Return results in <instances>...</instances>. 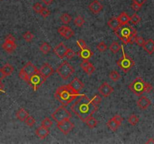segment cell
Masks as SVG:
<instances>
[{
    "label": "cell",
    "mask_w": 154,
    "mask_h": 144,
    "mask_svg": "<svg viewBox=\"0 0 154 144\" xmlns=\"http://www.w3.org/2000/svg\"><path fill=\"white\" fill-rule=\"evenodd\" d=\"M71 109L82 122L85 123L86 119L93 116V114L98 110V106L94 105L92 100L87 96L81 95V97L72 105Z\"/></svg>",
    "instance_id": "6da1fadb"
},
{
    "label": "cell",
    "mask_w": 154,
    "mask_h": 144,
    "mask_svg": "<svg viewBox=\"0 0 154 144\" xmlns=\"http://www.w3.org/2000/svg\"><path fill=\"white\" fill-rule=\"evenodd\" d=\"M81 96V95H80L78 92H76L70 87L69 84L59 87L54 93V97L63 106H68L70 103H72L78 96Z\"/></svg>",
    "instance_id": "7a4b0ae2"
},
{
    "label": "cell",
    "mask_w": 154,
    "mask_h": 144,
    "mask_svg": "<svg viewBox=\"0 0 154 144\" xmlns=\"http://www.w3.org/2000/svg\"><path fill=\"white\" fill-rule=\"evenodd\" d=\"M116 35L123 42V44L135 43V38L137 37V31L134 27L128 24L121 25L118 29L114 32Z\"/></svg>",
    "instance_id": "3957f363"
},
{
    "label": "cell",
    "mask_w": 154,
    "mask_h": 144,
    "mask_svg": "<svg viewBox=\"0 0 154 144\" xmlns=\"http://www.w3.org/2000/svg\"><path fill=\"white\" fill-rule=\"evenodd\" d=\"M129 89L134 95L140 96L144 92H151L153 89V87L151 83L144 81L142 78H136L129 84Z\"/></svg>",
    "instance_id": "277c9868"
},
{
    "label": "cell",
    "mask_w": 154,
    "mask_h": 144,
    "mask_svg": "<svg viewBox=\"0 0 154 144\" xmlns=\"http://www.w3.org/2000/svg\"><path fill=\"white\" fill-rule=\"evenodd\" d=\"M121 49H122L123 56L116 62V64L124 72H128L134 65V62L129 55L125 53L123 45H121Z\"/></svg>",
    "instance_id": "5b68a950"
},
{
    "label": "cell",
    "mask_w": 154,
    "mask_h": 144,
    "mask_svg": "<svg viewBox=\"0 0 154 144\" xmlns=\"http://www.w3.org/2000/svg\"><path fill=\"white\" fill-rule=\"evenodd\" d=\"M38 71L36 66L31 62H28L22 68L21 70L19 72V78L25 82L28 83L29 78L32 76Z\"/></svg>",
    "instance_id": "8992f818"
},
{
    "label": "cell",
    "mask_w": 154,
    "mask_h": 144,
    "mask_svg": "<svg viewBox=\"0 0 154 144\" xmlns=\"http://www.w3.org/2000/svg\"><path fill=\"white\" fill-rule=\"evenodd\" d=\"M56 73L64 80H66L75 73V69L68 62H63L56 69Z\"/></svg>",
    "instance_id": "52a82bcc"
},
{
    "label": "cell",
    "mask_w": 154,
    "mask_h": 144,
    "mask_svg": "<svg viewBox=\"0 0 154 144\" xmlns=\"http://www.w3.org/2000/svg\"><path fill=\"white\" fill-rule=\"evenodd\" d=\"M51 117L56 123H59V122H61V121L65 120V119H70L72 118V114L63 105L61 107H59L51 114Z\"/></svg>",
    "instance_id": "ba28073f"
},
{
    "label": "cell",
    "mask_w": 154,
    "mask_h": 144,
    "mask_svg": "<svg viewBox=\"0 0 154 144\" xmlns=\"http://www.w3.org/2000/svg\"><path fill=\"white\" fill-rule=\"evenodd\" d=\"M46 78L38 71V72H36V74H34L29 78L28 83L29 84V86L32 87L33 91L36 92L41 87V85L46 81Z\"/></svg>",
    "instance_id": "9c48e42d"
},
{
    "label": "cell",
    "mask_w": 154,
    "mask_h": 144,
    "mask_svg": "<svg viewBox=\"0 0 154 144\" xmlns=\"http://www.w3.org/2000/svg\"><path fill=\"white\" fill-rule=\"evenodd\" d=\"M57 128L62 133L64 134L65 135H67L73 130V128H75V125L70 121V119H65L57 123Z\"/></svg>",
    "instance_id": "30bf717a"
},
{
    "label": "cell",
    "mask_w": 154,
    "mask_h": 144,
    "mask_svg": "<svg viewBox=\"0 0 154 144\" xmlns=\"http://www.w3.org/2000/svg\"><path fill=\"white\" fill-rule=\"evenodd\" d=\"M58 33L66 40L70 39L75 35V32H74L73 29H71L70 27L66 26H63L60 28H59L58 29Z\"/></svg>",
    "instance_id": "8fae6325"
},
{
    "label": "cell",
    "mask_w": 154,
    "mask_h": 144,
    "mask_svg": "<svg viewBox=\"0 0 154 144\" xmlns=\"http://www.w3.org/2000/svg\"><path fill=\"white\" fill-rule=\"evenodd\" d=\"M68 50V47L63 44V42H61L56 47H55V48L54 49V52L59 59H63V58L66 57V56Z\"/></svg>",
    "instance_id": "7c38bea8"
},
{
    "label": "cell",
    "mask_w": 154,
    "mask_h": 144,
    "mask_svg": "<svg viewBox=\"0 0 154 144\" xmlns=\"http://www.w3.org/2000/svg\"><path fill=\"white\" fill-rule=\"evenodd\" d=\"M99 92L102 96L107 98L110 96V95L114 92V88L111 87L108 83L105 82V83H102V85L99 87Z\"/></svg>",
    "instance_id": "4fadbf2b"
},
{
    "label": "cell",
    "mask_w": 154,
    "mask_h": 144,
    "mask_svg": "<svg viewBox=\"0 0 154 144\" xmlns=\"http://www.w3.org/2000/svg\"><path fill=\"white\" fill-rule=\"evenodd\" d=\"M39 72L46 79H47L49 77H50L54 74V70L48 63H45V64L41 65V69H39Z\"/></svg>",
    "instance_id": "5bb4252c"
},
{
    "label": "cell",
    "mask_w": 154,
    "mask_h": 144,
    "mask_svg": "<svg viewBox=\"0 0 154 144\" xmlns=\"http://www.w3.org/2000/svg\"><path fill=\"white\" fill-rule=\"evenodd\" d=\"M2 47L4 49V51H6L8 53H11L16 50L17 45L15 44V42H14V41L6 39Z\"/></svg>",
    "instance_id": "9a60e30c"
},
{
    "label": "cell",
    "mask_w": 154,
    "mask_h": 144,
    "mask_svg": "<svg viewBox=\"0 0 154 144\" xmlns=\"http://www.w3.org/2000/svg\"><path fill=\"white\" fill-rule=\"evenodd\" d=\"M77 55L83 60H89L93 56V53L92 52L90 48L85 47V48L81 49L77 52Z\"/></svg>",
    "instance_id": "2e32d148"
},
{
    "label": "cell",
    "mask_w": 154,
    "mask_h": 144,
    "mask_svg": "<svg viewBox=\"0 0 154 144\" xmlns=\"http://www.w3.org/2000/svg\"><path fill=\"white\" fill-rule=\"evenodd\" d=\"M88 8H89L90 11H91L92 13L96 15V14H99V13L102 11V8H103V6H102V4H101L98 0H94L93 2H92L89 5Z\"/></svg>",
    "instance_id": "e0dca14e"
},
{
    "label": "cell",
    "mask_w": 154,
    "mask_h": 144,
    "mask_svg": "<svg viewBox=\"0 0 154 144\" xmlns=\"http://www.w3.org/2000/svg\"><path fill=\"white\" fill-rule=\"evenodd\" d=\"M151 101L150 99L147 98L145 96L141 97L137 101V106L141 109V110H146L148 107L151 106Z\"/></svg>",
    "instance_id": "ac0fdd59"
},
{
    "label": "cell",
    "mask_w": 154,
    "mask_h": 144,
    "mask_svg": "<svg viewBox=\"0 0 154 144\" xmlns=\"http://www.w3.org/2000/svg\"><path fill=\"white\" fill-rule=\"evenodd\" d=\"M70 87H72L76 92H79L84 87V84L81 82V80L78 79L77 78H75L71 83H69Z\"/></svg>",
    "instance_id": "d6986e66"
},
{
    "label": "cell",
    "mask_w": 154,
    "mask_h": 144,
    "mask_svg": "<svg viewBox=\"0 0 154 144\" xmlns=\"http://www.w3.org/2000/svg\"><path fill=\"white\" fill-rule=\"evenodd\" d=\"M108 26L112 30H114V32H115V31H116L120 28L121 24H120V21H119L118 18L114 17L111 18L108 21Z\"/></svg>",
    "instance_id": "ffe728a7"
},
{
    "label": "cell",
    "mask_w": 154,
    "mask_h": 144,
    "mask_svg": "<svg viewBox=\"0 0 154 144\" xmlns=\"http://www.w3.org/2000/svg\"><path fill=\"white\" fill-rule=\"evenodd\" d=\"M143 47L147 53L150 55L153 54L154 52V41L153 39H148L145 42Z\"/></svg>",
    "instance_id": "44dd1931"
},
{
    "label": "cell",
    "mask_w": 154,
    "mask_h": 144,
    "mask_svg": "<svg viewBox=\"0 0 154 144\" xmlns=\"http://www.w3.org/2000/svg\"><path fill=\"white\" fill-rule=\"evenodd\" d=\"M49 133H50V132H49L48 128H45L43 126L39 127L38 129L36 130V134L37 135L40 139H41V140H43V139H45V137H47Z\"/></svg>",
    "instance_id": "7402d4cb"
},
{
    "label": "cell",
    "mask_w": 154,
    "mask_h": 144,
    "mask_svg": "<svg viewBox=\"0 0 154 144\" xmlns=\"http://www.w3.org/2000/svg\"><path fill=\"white\" fill-rule=\"evenodd\" d=\"M28 116H29L28 112L26 111L25 109H23V108H20L16 113V117L21 122L25 121Z\"/></svg>",
    "instance_id": "603a6c76"
},
{
    "label": "cell",
    "mask_w": 154,
    "mask_h": 144,
    "mask_svg": "<svg viewBox=\"0 0 154 144\" xmlns=\"http://www.w3.org/2000/svg\"><path fill=\"white\" fill-rule=\"evenodd\" d=\"M117 18H118L119 21H120L121 25L128 24L129 22H130V20H131V17H129L125 12L121 13V14L117 17Z\"/></svg>",
    "instance_id": "cb8c5ba5"
},
{
    "label": "cell",
    "mask_w": 154,
    "mask_h": 144,
    "mask_svg": "<svg viewBox=\"0 0 154 144\" xmlns=\"http://www.w3.org/2000/svg\"><path fill=\"white\" fill-rule=\"evenodd\" d=\"M107 126H108V128H109L110 130H111L112 132H116V130H117V128L120 127V125L116 123L113 118H111V119L108 120V123H107Z\"/></svg>",
    "instance_id": "d4e9b609"
},
{
    "label": "cell",
    "mask_w": 154,
    "mask_h": 144,
    "mask_svg": "<svg viewBox=\"0 0 154 144\" xmlns=\"http://www.w3.org/2000/svg\"><path fill=\"white\" fill-rule=\"evenodd\" d=\"M2 71H3V73L5 74V75H6V77L11 75L13 73V71H14V70H15L14 67L11 65H10V64H8V63H7V64H6V65H4L2 68Z\"/></svg>",
    "instance_id": "484cf974"
},
{
    "label": "cell",
    "mask_w": 154,
    "mask_h": 144,
    "mask_svg": "<svg viewBox=\"0 0 154 144\" xmlns=\"http://www.w3.org/2000/svg\"><path fill=\"white\" fill-rule=\"evenodd\" d=\"M85 123H86V125H87L90 128H94L96 127L97 124H98V121H97L94 117L91 116L88 119H86Z\"/></svg>",
    "instance_id": "4316f807"
},
{
    "label": "cell",
    "mask_w": 154,
    "mask_h": 144,
    "mask_svg": "<svg viewBox=\"0 0 154 144\" xmlns=\"http://www.w3.org/2000/svg\"><path fill=\"white\" fill-rule=\"evenodd\" d=\"M40 51H41V53H43L44 54H47L51 51V47H50V44L47 43V42H44V43L40 46Z\"/></svg>",
    "instance_id": "83f0119b"
},
{
    "label": "cell",
    "mask_w": 154,
    "mask_h": 144,
    "mask_svg": "<svg viewBox=\"0 0 154 144\" xmlns=\"http://www.w3.org/2000/svg\"><path fill=\"white\" fill-rule=\"evenodd\" d=\"M109 78L112 81L116 82V81H118L121 78V76L119 74L118 71H111V73L109 74Z\"/></svg>",
    "instance_id": "f1b7e54d"
},
{
    "label": "cell",
    "mask_w": 154,
    "mask_h": 144,
    "mask_svg": "<svg viewBox=\"0 0 154 144\" xmlns=\"http://www.w3.org/2000/svg\"><path fill=\"white\" fill-rule=\"evenodd\" d=\"M120 48H121V46H120V44L116 42H114L109 47L110 51L113 53H116L117 52H119Z\"/></svg>",
    "instance_id": "f546056e"
},
{
    "label": "cell",
    "mask_w": 154,
    "mask_h": 144,
    "mask_svg": "<svg viewBox=\"0 0 154 144\" xmlns=\"http://www.w3.org/2000/svg\"><path fill=\"white\" fill-rule=\"evenodd\" d=\"M138 122H139V119H138V117L136 115H134V114H132V115L130 116L129 117V119H128V123L133 126L136 125L138 123Z\"/></svg>",
    "instance_id": "4dcf8cb0"
},
{
    "label": "cell",
    "mask_w": 154,
    "mask_h": 144,
    "mask_svg": "<svg viewBox=\"0 0 154 144\" xmlns=\"http://www.w3.org/2000/svg\"><path fill=\"white\" fill-rule=\"evenodd\" d=\"M60 20L62 21V23L64 24H68L70 23V21L72 20V17L68 14L67 13H64L60 17Z\"/></svg>",
    "instance_id": "1f68e13d"
},
{
    "label": "cell",
    "mask_w": 154,
    "mask_h": 144,
    "mask_svg": "<svg viewBox=\"0 0 154 144\" xmlns=\"http://www.w3.org/2000/svg\"><path fill=\"white\" fill-rule=\"evenodd\" d=\"M74 23H75V25L76 26L81 27L85 23V20L84 19V17H82L81 16H77L76 17L75 20H74Z\"/></svg>",
    "instance_id": "d6a6232c"
},
{
    "label": "cell",
    "mask_w": 154,
    "mask_h": 144,
    "mask_svg": "<svg viewBox=\"0 0 154 144\" xmlns=\"http://www.w3.org/2000/svg\"><path fill=\"white\" fill-rule=\"evenodd\" d=\"M52 121L50 120V119H49L48 117H47V118L44 119L43 120H42V122H41V126H43V127L47 128H50L51 125H52Z\"/></svg>",
    "instance_id": "836d02e7"
},
{
    "label": "cell",
    "mask_w": 154,
    "mask_h": 144,
    "mask_svg": "<svg viewBox=\"0 0 154 144\" xmlns=\"http://www.w3.org/2000/svg\"><path fill=\"white\" fill-rule=\"evenodd\" d=\"M24 122H25L26 125L29 126V127H32V126L34 125L35 123H36V119H35L32 116H28Z\"/></svg>",
    "instance_id": "e575fe53"
},
{
    "label": "cell",
    "mask_w": 154,
    "mask_h": 144,
    "mask_svg": "<svg viewBox=\"0 0 154 144\" xmlns=\"http://www.w3.org/2000/svg\"><path fill=\"white\" fill-rule=\"evenodd\" d=\"M23 38H24V40H25V41H26L27 42H32V39H33V38H34V35H32V33H31L30 32L27 31L25 34H23Z\"/></svg>",
    "instance_id": "d590c367"
},
{
    "label": "cell",
    "mask_w": 154,
    "mask_h": 144,
    "mask_svg": "<svg viewBox=\"0 0 154 144\" xmlns=\"http://www.w3.org/2000/svg\"><path fill=\"white\" fill-rule=\"evenodd\" d=\"M91 100H92V101H93L94 105H96V106H98V105H100V103L102 102V97H101L99 95L96 94V95H95V96H93V98H92Z\"/></svg>",
    "instance_id": "8d00e7d4"
},
{
    "label": "cell",
    "mask_w": 154,
    "mask_h": 144,
    "mask_svg": "<svg viewBox=\"0 0 154 144\" xmlns=\"http://www.w3.org/2000/svg\"><path fill=\"white\" fill-rule=\"evenodd\" d=\"M141 18L137 14H134V15L132 16L130 22H131L132 24H138V23L141 22Z\"/></svg>",
    "instance_id": "74e56055"
},
{
    "label": "cell",
    "mask_w": 154,
    "mask_h": 144,
    "mask_svg": "<svg viewBox=\"0 0 154 144\" xmlns=\"http://www.w3.org/2000/svg\"><path fill=\"white\" fill-rule=\"evenodd\" d=\"M97 50L101 53H103L107 50V46L104 42H102L97 45Z\"/></svg>",
    "instance_id": "f35d334b"
},
{
    "label": "cell",
    "mask_w": 154,
    "mask_h": 144,
    "mask_svg": "<svg viewBox=\"0 0 154 144\" xmlns=\"http://www.w3.org/2000/svg\"><path fill=\"white\" fill-rule=\"evenodd\" d=\"M135 43L140 46V47H143L144 43H145V41L142 38L141 36H137L136 38H135Z\"/></svg>",
    "instance_id": "ab89813d"
},
{
    "label": "cell",
    "mask_w": 154,
    "mask_h": 144,
    "mask_svg": "<svg viewBox=\"0 0 154 144\" xmlns=\"http://www.w3.org/2000/svg\"><path fill=\"white\" fill-rule=\"evenodd\" d=\"M40 15L43 17L44 18H47L48 16H50V10H48V9L46 8H43V9H42L41 12H40Z\"/></svg>",
    "instance_id": "60d3db41"
},
{
    "label": "cell",
    "mask_w": 154,
    "mask_h": 144,
    "mask_svg": "<svg viewBox=\"0 0 154 144\" xmlns=\"http://www.w3.org/2000/svg\"><path fill=\"white\" fill-rule=\"evenodd\" d=\"M43 6H41V4L40 3H36L33 6V7H32V8H33V10H34L35 11H36V13H38V14H40V12L41 11V10L43 9Z\"/></svg>",
    "instance_id": "b9f144b4"
},
{
    "label": "cell",
    "mask_w": 154,
    "mask_h": 144,
    "mask_svg": "<svg viewBox=\"0 0 154 144\" xmlns=\"http://www.w3.org/2000/svg\"><path fill=\"white\" fill-rule=\"evenodd\" d=\"M76 44H77V47H79L81 49L85 48V47H86V42H85L84 41L83 39L77 40V42H76Z\"/></svg>",
    "instance_id": "7bdbcfd3"
},
{
    "label": "cell",
    "mask_w": 154,
    "mask_h": 144,
    "mask_svg": "<svg viewBox=\"0 0 154 144\" xmlns=\"http://www.w3.org/2000/svg\"><path fill=\"white\" fill-rule=\"evenodd\" d=\"M91 64V62H90L88 61V60H84V61L82 62L81 63V69H83V70L86 71V69H87L88 67L90 66V65Z\"/></svg>",
    "instance_id": "ee69618b"
},
{
    "label": "cell",
    "mask_w": 154,
    "mask_h": 144,
    "mask_svg": "<svg viewBox=\"0 0 154 144\" xmlns=\"http://www.w3.org/2000/svg\"><path fill=\"white\" fill-rule=\"evenodd\" d=\"M94 71H95V67L93 66V65L92 63L90 65V66L88 67L87 69H86V71H85V72H86L88 75H91V74H93Z\"/></svg>",
    "instance_id": "f6af8a7d"
},
{
    "label": "cell",
    "mask_w": 154,
    "mask_h": 144,
    "mask_svg": "<svg viewBox=\"0 0 154 144\" xmlns=\"http://www.w3.org/2000/svg\"><path fill=\"white\" fill-rule=\"evenodd\" d=\"M76 53L75 52H74L73 51H72V49H69L68 48V51H67V53H66V57L68 58V59H72V58H73L74 56H75Z\"/></svg>",
    "instance_id": "bcb514c9"
},
{
    "label": "cell",
    "mask_w": 154,
    "mask_h": 144,
    "mask_svg": "<svg viewBox=\"0 0 154 144\" xmlns=\"http://www.w3.org/2000/svg\"><path fill=\"white\" fill-rule=\"evenodd\" d=\"M131 8L133 9V10H134V11H139L140 9L141 8V6H140V5H138V4H137V3H135V2H133L132 4L131 5Z\"/></svg>",
    "instance_id": "7dc6e473"
},
{
    "label": "cell",
    "mask_w": 154,
    "mask_h": 144,
    "mask_svg": "<svg viewBox=\"0 0 154 144\" xmlns=\"http://www.w3.org/2000/svg\"><path fill=\"white\" fill-rule=\"evenodd\" d=\"M113 119H114L115 121H116V123H118L119 125H121L122 124V122H123V118L122 116H120V115H115L113 117Z\"/></svg>",
    "instance_id": "c3c4849f"
},
{
    "label": "cell",
    "mask_w": 154,
    "mask_h": 144,
    "mask_svg": "<svg viewBox=\"0 0 154 144\" xmlns=\"http://www.w3.org/2000/svg\"><path fill=\"white\" fill-rule=\"evenodd\" d=\"M133 2H135V3L138 4V5H140V6H143L144 4L146 2H147V0H132Z\"/></svg>",
    "instance_id": "681fc988"
},
{
    "label": "cell",
    "mask_w": 154,
    "mask_h": 144,
    "mask_svg": "<svg viewBox=\"0 0 154 144\" xmlns=\"http://www.w3.org/2000/svg\"><path fill=\"white\" fill-rule=\"evenodd\" d=\"M6 76L5 75V74L3 73V71L2 69H0V82H2V80L6 78Z\"/></svg>",
    "instance_id": "f907efd6"
},
{
    "label": "cell",
    "mask_w": 154,
    "mask_h": 144,
    "mask_svg": "<svg viewBox=\"0 0 154 144\" xmlns=\"http://www.w3.org/2000/svg\"><path fill=\"white\" fill-rule=\"evenodd\" d=\"M41 1H42V2H43L45 5L48 6V5H50V4L52 3L54 0H41Z\"/></svg>",
    "instance_id": "816d5d0a"
},
{
    "label": "cell",
    "mask_w": 154,
    "mask_h": 144,
    "mask_svg": "<svg viewBox=\"0 0 154 144\" xmlns=\"http://www.w3.org/2000/svg\"><path fill=\"white\" fill-rule=\"evenodd\" d=\"M146 143H154V139L153 138H150L148 141L146 142Z\"/></svg>",
    "instance_id": "f5cc1de1"
},
{
    "label": "cell",
    "mask_w": 154,
    "mask_h": 144,
    "mask_svg": "<svg viewBox=\"0 0 154 144\" xmlns=\"http://www.w3.org/2000/svg\"><path fill=\"white\" fill-rule=\"evenodd\" d=\"M4 91V85L2 84V82H0V92H3Z\"/></svg>",
    "instance_id": "db71d44e"
}]
</instances>
